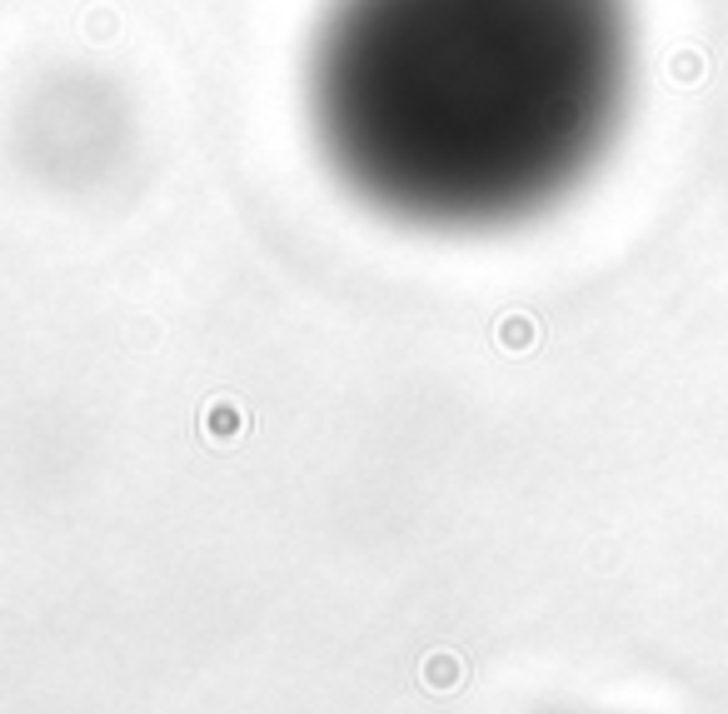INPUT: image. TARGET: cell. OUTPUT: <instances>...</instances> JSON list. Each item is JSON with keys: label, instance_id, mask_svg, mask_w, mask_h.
<instances>
[{"label": "cell", "instance_id": "1", "mask_svg": "<svg viewBox=\"0 0 728 714\" xmlns=\"http://www.w3.org/2000/svg\"><path fill=\"white\" fill-rule=\"evenodd\" d=\"M628 80V0H325L304 115L365 210L409 230H505L594 175Z\"/></svg>", "mask_w": 728, "mask_h": 714}]
</instances>
